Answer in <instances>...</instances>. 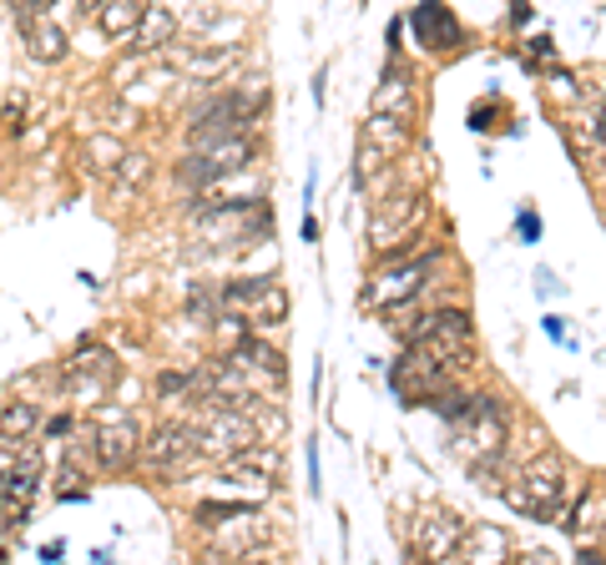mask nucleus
<instances>
[{
  "label": "nucleus",
  "mask_w": 606,
  "mask_h": 565,
  "mask_svg": "<svg viewBox=\"0 0 606 565\" xmlns=\"http://www.w3.org/2000/svg\"><path fill=\"white\" fill-rule=\"evenodd\" d=\"M425 212H430V197L405 187V192H389L385 202L375 207V218H369V242L379 252H395L405 238H415L425 228Z\"/></svg>",
  "instance_id": "obj_8"
},
{
  "label": "nucleus",
  "mask_w": 606,
  "mask_h": 565,
  "mask_svg": "<svg viewBox=\"0 0 606 565\" xmlns=\"http://www.w3.org/2000/svg\"><path fill=\"white\" fill-rule=\"evenodd\" d=\"M536 232H540L536 212H520V238H526V242H536Z\"/></svg>",
  "instance_id": "obj_33"
},
{
  "label": "nucleus",
  "mask_w": 606,
  "mask_h": 565,
  "mask_svg": "<svg viewBox=\"0 0 606 565\" xmlns=\"http://www.w3.org/2000/svg\"><path fill=\"white\" fill-rule=\"evenodd\" d=\"M157 394H162V399H192V394H198V374L167 369L162 379H157Z\"/></svg>",
  "instance_id": "obj_27"
},
{
  "label": "nucleus",
  "mask_w": 606,
  "mask_h": 565,
  "mask_svg": "<svg viewBox=\"0 0 606 565\" xmlns=\"http://www.w3.org/2000/svg\"><path fill=\"white\" fill-rule=\"evenodd\" d=\"M506 429H510V409L496 394H475L470 414L455 419V449L465 459H485V455H506Z\"/></svg>",
  "instance_id": "obj_3"
},
{
  "label": "nucleus",
  "mask_w": 606,
  "mask_h": 565,
  "mask_svg": "<svg viewBox=\"0 0 606 565\" xmlns=\"http://www.w3.org/2000/svg\"><path fill=\"white\" fill-rule=\"evenodd\" d=\"M198 455H202L198 424H157L152 435L142 439V465L152 475H182Z\"/></svg>",
  "instance_id": "obj_9"
},
{
  "label": "nucleus",
  "mask_w": 606,
  "mask_h": 565,
  "mask_svg": "<svg viewBox=\"0 0 606 565\" xmlns=\"http://www.w3.org/2000/svg\"><path fill=\"white\" fill-rule=\"evenodd\" d=\"M556 288H562V282H556V272H536V294H540V298L556 294Z\"/></svg>",
  "instance_id": "obj_34"
},
{
  "label": "nucleus",
  "mask_w": 606,
  "mask_h": 565,
  "mask_svg": "<svg viewBox=\"0 0 606 565\" xmlns=\"http://www.w3.org/2000/svg\"><path fill=\"white\" fill-rule=\"evenodd\" d=\"M242 511H254V505H248V500H222V505H198V525H202V531H212V525L232 521V515H242Z\"/></svg>",
  "instance_id": "obj_28"
},
{
  "label": "nucleus",
  "mask_w": 606,
  "mask_h": 565,
  "mask_svg": "<svg viewBox=\"0 0 606 565\" xmlns=\"http://www.w3.org/2000/svg\"><path fill=\"white\" fill-rule=\"evenodd\" d=\"M602 535H606V525H602Z\"/></svg>",
  "instance_id": "obj_38"
},
{
  "label": "nucleus",
  "mask_w": 606,
  "mask_h": 565,
  "mask_svg": "<svg viewBox=\"0 0 606 565\" xmlns=\"http://www.w3.org/2000/svg\"><path fill=\"white\" fill-rule=\"evenodd\" d=\"M77 6H81V11H87V16H97V6H101V0H77Z\"/></svg>",
  "instance_id": "obj_37"
},
{
  "label": "nucleus",
  "mask_w": 606,
  "mask_h": 565,
  "mask_svg": "<svg viewBox=\"0 0 606 565\" xmlns=\"http://www.w3.org/2000/svg\"><path fill=\"white\" fill-rule=\"evenodd\" d=\"M61 0H11V11H16V21L21 16H41V11H56Z\"/></svg>",
  "instance_id": "obj_32"
},
{
  "label": "nucleus",
  "mask_w": 606,
  "mask_h": 565,
  "mask_svg": "<svg viewBox=\"0 0 606 565\" xmlns=\"http://www.w3.org/2000/svg\"><path fill=\"white\" fill-rule=\"evenodd\" d=\"M409 127H415V121L379 117V111H369V121H364V141H369L375 152H385V157H399L409 147Z\"/></svg>",
  "instance_id": "obj_21"
},
{
  "label": "nucleus",
  "mask_w": 606,
  "mask_h": 565,
  "mask_svg": "<svg viewBox=\"0 0 606 565\" xmlns=\"http://www.w3.org/2000/svg\"><path fill=\"white\" fill-rule=\"evenodd\" d=\"M198 435H202V455H212V459H238L242 449L258 445V424H254V414H248V409L212 404L208 424H202Z\"/></svg>",
  "instance_id": "obj_10"
},
{
  "label": "nucleus",
  "mask_w": 606,
  "mask_h": 565,
  "mask_svg": "<svg viewBox=\"0 0 606 565\" xmlns=\"http://www.w3.org/2000/svg\"><path fill=\"white\" fill-rule=\"evenodd\" d=\"M132 41L137 56H152V51H167V46L177 41V16L167 11V6H157V0H147L142 21H137V31L127 36Z\"/></svg>",
  "instance_id": "obj_19"
},
{
  "label": "nucleus",
  "mask_w": 606,
  "mask_h": 565,
  "mask_svg": "<svg viewBox=\"0 0 606 565\" xmlns=\"http://www.w3.org/2000/svg\"><path fill=\"white\" fill-rule=\"evenodd\" d=\"M142 11H147V0H101L91 21H97V31L107 41H127L137 31V21H142Z\"/></svg>",
  "instance_id": "obj_20"
},
{
  "label": "nucleus",
  "mask_w": 606,
  "mask_h": 565,
  "mask_svg": "<svg viewBox=\"0 0 606 565\" xmlns=\"http://www.w3.org/2000/svg\"><path fill=\"white\" fill-rule=\"evenodd\" d=\"M111 182H127V187H137V182H147V157H137V152H127V162H121V172L111 177Z\"/></svg>",
  "instance_id": "obj_30"
},
{
  "label": "nucleus",
  "mask_w": 606,
  "mask_h": 565,
  "mask_svg": "<svg viewBox=\"0 0 606 565\" xmlns=\"http://www.w3.org/2000/svg\"><path fill=\"white\" fill-rule=\"evenodd\" d=\"M36 424H41V409H36L31 399H11L6 414H0V435H6V445H21Z\"/></svg>",
  "instance_id": "obj_25"
},
{
  "label": "nucleus",
  "mask_w": 606,
  "mask_h": 565,
  "mask_svg": "<svg viewBox=\"0 0 606 565\" xmlns=\"http://www.w3.org/2000/svg\"><path fill=\"white\" fill-rule=\"evenodd\" d=\"M46 435H51V439H67V435H71V419H67V414H61V419H51V424H46Z\"/></svg>",
  "instance_id": "obj_35"
},
{
  "label": "nucleus",
  "mask_w": 606,
  "mask_h": 565,
  "mask_svg": "<svg viewBox=\"0 0 606 565\" xmlns=\"http://www.w3.org/2000/svg\"><path fill=\"white\" fill-rule=\"evenodd\" d=\"M562 495H566V469L556 455H536L516 469L506 489H500V500L510 511H520L526 521H556L562 515Z\"/></svg>",
  "instance_id": "obj_1"
},
{
  "label": "nucleus",
  "mask_w": 606,
  "mask_h": 565,
  "mask_svg": "<svg viewBox=\"0 0 606 565\" xmlns=\"http://www.w3.org/2000/svg\"><path fill=\"white\" fill-rule=\"evenodd\" d=\"M67 384L71 389H81V394H91V399H101V394L117 384V359H111L107 348H81L77 359L67 364Z\"/></svg>",
  "instance_id": "obj_17"
},
{
  "label": "nucleus",
  "mask_w": 606,
  "mask_h": 565,
  "mask_svg": "<svg viewBox=\"0 0 606 565\" xmlns=\"http://www.w3.org/2000/svg\"><path fill=\"white\" fill-rule=\"evenodd\" d=\"M369 111H379V117H405V121H415L419 91H415V77H409L405 66H389L385 77H379L375 97H369Z\"/></svg>",
  "instance_id": "obj_16"
},
{
  "label": "nucleus",
  "mask_w": 606,
  "mask_h": 565,
  "mask_svg": "<svg viewBox=\"0 0 606 565\" xmlns=\"http://www.w3.org/2000/svg\"><path fill=\"white\" fill-rule=\"evenodd\" d=\"M284 318H288V294L278 288V282H268L264 298L254 304V324H268V328H274V324H284Z\"/></svg>",
  "instance_id": "obj_26"
},
{
  "label": "nucleus",
  "mask_w": 606,
  "mask_h": 565,
  "mask_svg": "<svg viewBox=\"0 0 606 565\" xmlns=\"http://www.w3.org/2000/svg\"><path fill=\"white\" fill-rule=\"evenodd\" d=\"M21 36H26V51L36 56L41 66H56L61 56H67V26L56 21L51 11H41V16H21Z\"/></svg>",
  "instance_id": "obj_18"
},
{
  "label": "nucleus",
  "mask_w": 606,
  "mask_h": 565,
  "mask_svg": "<svg viewBox=\"0 0 606 565\" xmlns=\"http://www.w3.org/2000/svg\"><path fill=\"white\" fill-rule=\"evenodd\" d=\"M142 455V435H137V424L127 414H101L97 435H91V465L101 469H127L132 459Z\"/></svg>",
  "instance_id": "obj_11"
},
{
  "label": "nucleus",
  "mask_w": 606,
  "mask_h": 565,
  "mask_svg": "<svg viewBox=\"0 0 606 565\" xmlns=\"http://www.w3.org/2000/svg\"><path fill=\"white\" fill-rule=\"evenodd\" d=\"M405 344H425V348H435L450 369H465V364L475 359L470 314H460V308H435V314H425L415 328H405Z\"/></svg>",
  "instance_id": "obj_4"
},
{
  "label": "nucleus",
  "mask_w": 606,
  "mask_h": 565,
  "mask_svg": "<svg viewBox=\"0 0 606 565\" xmlns=\"http://www.w3.org/2000/svg\"><path fill=\"white\" fill-rule=\"evenodd\" d=\"M167 56H172L188 77H198V81H218V77H228L232 66L242 61V46L232 41V46H222V41H192V46H167Z\"/></svg>",
  "instance_id": "obj_12"
},
{
  "label": "nucleus",
  "mask_w": 606,
  "mask_h": 565,
  "mask_svg": "<svg viewBox=\"0 0 606 565\" xmlns=\"http://www.w3.org/2000/svg\"><path fill=\"white\" fill-rule=\"evenodd\" d=\"M81 152H87V167H91V172L107 177V182L121 172V162H127V147H121V141L111 137V131H107V137H91L87 147H81Z\"/></svg>",
  "instance_id": "obj_24"
},
{
  "label": "nucleus",
  "mask_w": 606,
  "mask_h": 565,
  "mask_svg": "<svg viewBox=\"0 0 606 565\" xmlns=\"http://www.w3.org/2000/svg\"><path fill=\"white\" fill-rule=\"evenodd\" d=\"M460 555H465V561H506L510 541H506V531H500V525H465Z\"/></svg>",
  "instance_id": "obj_22"
},
{
  "label": "nucleus",
  "mask_w": 606,
  "mask_h": 565,
  "mask_svg": "<svg viewBox=\"0 0 606 565\" xmlns=\"http://www.w3.org/2000/svg\"><path fill=\"white\" fill-rule=\"evenodd\" d=\"M465 541V521H455L450 511H425L415 525V555L419 561H455Z\"/></svg>",
  "instance_id": "obj_13"
},
{
  "label": "nucleus",
  "mask_w": 606,
  "mask_h": 565,
  "mask_svg": "<svg viewBox=\"0 0 606 565\" xmlns=\"http://www.w3.org/2000/svg\"><path fill=\"white\" fill-rule=\"evenodd\" d=\"M268 282H274V278H242V282H232L228 294H222V304H228V308H232V304H258Z\"/></svg>",
  "instance_id": "obj_29"
},
{
  "label": "nucleus",
  "mask_w": 606,
  "mask_h": 565,
  "mask_svg": "<svg viewBox=\"0 0 606 565\" xmlns=\"http://www.w3.org/2000/svg\"><path fill=\"white\" fill-rule=\"evenodd\" d=\"M198 232L208 242H258L274 232V212L258 207V197H242V202H222L198 212Z\"/></svg>",
  "instance_id": "obj_7"
},
{
  "label": "nucleus",
  "mask_w": 606,
  "mask_h": 565,
  "mask_svg": "<svg viewBox=\"0 0 606 565\" xmlns=\"http://www.w3.org/2000/svg\"><path fill=\"white\" fill-rule=\"evenodd\" d=\"M309 489H319V449L309 445Z\"/></svg>",
  "instance_id": "obj_36"
},
{
  "label": "nucleus",
  "mask_w": 606,
  "mask_h": 565,
  "mask_svg": "<svg viewBox=\"0 0 606 565\" xmlns=\"http://www.w3.org/2000/svg\"><path fill=\"white\" fill-rule=\"evenodd\" d=\"M440 268V248L419 252V258H385V268L364 282V304L369 308H405L430 288V272Z\"/></svg>",
  "instance_id": "obj_2"
},
{
  "label": "nucleus",
  "mask_w": 606,
  "mask_h": 565,
  "mask_svg": "<svg viewBox=\"0 0 606 565\" xmlns=\"http://www.w3.org/2000/svg\"><path fill=\"white\" fill-rule=\"evenodd\" d=\"M254 157H258V141L248 137V131H232V137L192 147V157H182L177 172L188 177V182H218V177H232V172H242V167H254Z\"/></svg>",
  "instance_id": "obj_6"
},
{
  "label": "nucleus",
  "mask_w": 606,
  "mask_h": 565,
  "mask_svg": "<svg viewBox=\"0 0 606 565\" xmlns=\"http://www.w3.org/2000/svg\"><path fill=\"white\" fill-rule=\"evenodd\" d=\"M232 359L242 364V369H254V374H268V379L274 384H284V354H278V348H268V344H258L254 334L242 338L238 348H228Z\"/></svg>",
  "instance_id": "obj_23"
},
{
  "label": "nucleus",
  "mask_w": 606,
  "mask_h": 565,
  "mask_svg": "<svg viewBox=\"0 0 606 565\" xmlns=\"http://www.w3.org/2000/svg\"><path fill=\"white\" fill-rule=\"evenodd\" d=\"M208 535H212V551H222L228 561H248V555L264 545L268 525H264V515H258V505H254V511H242V515H232V521L212 525Z\"/></svg>",
  "instance_id": "obj_14"
},
{
  "label": "nucleus",
  "mask_w": 606,
  "mask_h": 565,
  "mask_svg": "<svg viewBox=\"0 0 606 565\" xmlns=\"http://www.w3.org/2000/svg\"><path fill=\"white\" fill-rule=\"evenodd\" d=\"M218 338H222V344H228V348H238L242 338H248V328H242L238 318H218Z\"/></svg>",
  "instance_id": "obj_31"
},
{
  "label": "nucleus",
  "mask_w": 606,
  "mask_h": 565,
  "mask_svg": "<svg viewBox=\"0 0 606 565\" xmlns=\"http://www.w3.org/2000/svg\"><path fill=\"white\" fill-rule=\"evenodd\" d=\"M409 21H415L419 46H425V51H455V46L465 41L460 21H455V11L445 6V0H419V11L409 16Z\"/></svg>",
  "instance_id": "obj_15"
},
{
  "label": "nucleus",
  "mask_w": 606,
  "mask_h": 565,
  "mask_svg": "<svg viewBox=\"0 0 606 565\" xmlns=\"http://www.w3.org/2000/svg\"><path fill=\"white\" fill-rule=\"evenodd\" d=\"M445 384H455V369L425 344H409L405 359L389 364V389H395L405 404H419V399L430 404V394H440Z\"/></svg>",
  "instance_id": "obj_5"
}]
</instances>
